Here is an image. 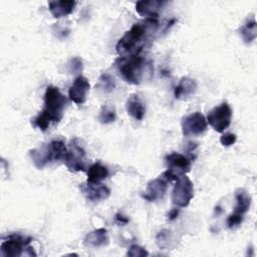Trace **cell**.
Wrapping results in <instances>:
<instances>
[{
    "mask_svg": "<svg viewBox=\"0 0 257 257\" xmlns=\"http://www.w3.org/2000/svg\"><path fill=\"white\" fill-rule=\"evenodd\" d=\"M159 22L154 18H147L135 23L117 41L115 49L120 57L138 56L151 45L158 31Z\"/></svg>",
    "mask_w": 257,
    "mask_h": 257,
    "instance_id": "cell-1",
    "label": "cell"
},
{
    "mask_svg": "<svg viewBox=\"0 0 257 257\" xmlns=\"http://www.w3.org/2000/svg\"><path fill=\"white\" fill-rule=\"evenodd\" d=\"M66 103L67 99L58 87L53 85L47 86L44 93V106L42 111L33 119L34 126L45 132L51 121H60L63 117Z\"/></svg>",
    "mask_w": 257,
    "mask_h": 257,
    "instance_id": "cell-2",
    "label": "cell"
},
{
    "mask_svg": "<svg viewBox=\"0 0 257 257\" xmlns=\"http://www.w3.org/2000/svg\"><path fill=\"white\" fill-rule=\"evenodd\" d=\"M67 147L60 139H54L40 148L29 151V156L37 169H43L47 164L64 159Z\"/></svg>",
    "mask_w": 257,
    "mask_h": 257,
    "instance_id": "cell-3",
    "label": "cell"
},
{
    "mask_svg": "<svg viewBox=\"0 0 257 257\" xmlns=\"http://www.w3.org/2000/svg\"><path fill=\"white\" fill-rule=\"evenodd\" d=\"M114 64L126 82L132 84H140L142 82L145 69V59L142 56L119 57Z\"/></svg>",
    "mask_w": 257,
    "mask_h": 257,
    "instance_id": "cell-4",
    "label": "cell"
},
{
    "mask_svg": "<svg viewBox=\"0 0 257 257\" xmlns=\"http://www.w3.org/2000/svg\"><path fill=\"white\" fill-rule=\"evenodd\" d=\"M167 171L163 174L169 182L176 181L179 177L191 171V159L180 153H171L165 157Z\"/></svg>",
    "mask_w": 257,
    "mask_h": 257,
    "instance_id": "cell-5",
    "label": "cell"
},
{
    "mask_svg": "<svg viewBox=\"0 0 257 257\" xmlns=\"http://www.w3.org/2000/svg\"><path fill=\"white\" fill-rule=\"evenodd\" d=\"M31 237L24 236L18 233H13L7 236L0 245V255L2 257H19L24 254V251L31 249L29 246Z\"/></svg>",
    "mask_w": 257,
    "mask_h": 257,
    "instance_id": "cell-6",
    "label": "cell"
},
{
    "mask_svg": "<svg viewBox=\"0 0 257 257\" xmlns=\"http://www.w3.org/2000/svg\"><path fill=\"white\" fill-rule=\"evenodd\" d=\"M63 161L69 171L79 172L86 170V154L77 139H72L68 144Z\"/></svg>",
    "mask_w": 257,
    "mask_h": 257,
    "instance_id": "cell-7",
    "label": "cell"
},
{
    "mask_svg": "<svg viewBox=\"0 0 257 257\" xmlns=\"http://www.w3.org/2000/svg\"><path fill=\"white\" fill-rule=\"evenodd\" d=\"M193 197L194 185L192 181L186 175L179 177L172 192V203L179 208H185L190 204Z\"/></svg>",
    "mask_w": 257,
    "mask_h": 257,
    "instance_id": "cell-8",
    "label": "cell"
},
{
    "mask_svg": "<svg viewBox=\"0 0 257 257\" xmlns=\"http://www.w3.org/2000/svg\"><path fill=\"white\" fill-rule=\"evenodd\" d=\"M206 119L216 132L223 133L231 123L232 108L227 102H222L208 112Z\"/></svg>",
    "mask_w": 257,
    "mask_h": 257,
    "instance_id": "cell-9",
    "label": "cell"
},
{
    "mask_svg": "<svg viewBox=\"0 0 257 257\" xmlns=\"http://www.w3.org/2000/svg\"><path fill=\"white\" fill-rule=\"evenodd\" d=\"M207 119L199 111L185 115L181 120V127L184 137H195L202 135L207 130Z\"/></svg>",
    "mask_w": 257,
    "mask_h": 257,
    "instance_id": "cell-10",
    "label": "cell"
},
{
    "mask_svg": "<svg viewBox=\"0 0 257 257\" xmlns=\"http://www.w3.org/2000/svg\"><path fill=\"white\" fill-rule=\"evenodd\" d=\"M169 180L162 174L158 178L150 181L145 192L142 194V198L148 202H156L162 200L167 192Z\"/></svg>",
    "mask_w": 257,
    "mask_h": 257,
    "instance_id": "cell-11",
    "label": "cell"
},
{
    "mask_svg": "<svg viewBox=\"0 0 257 257\" xmlns=\"http://www.w3.org/2000/svg\"><path fill=\"white\" fill-rule=\"evenodd\" d=\"M90 88V83L86 77L78 75L73 80L68 89V97L76 104H82L86 101L87 93Z\"/></svg>",
    "mask_w": 257,
    "mask_h": 257,
    "instance_id": "cell-12",
    "label": "cell"
},
{
    "mask_svg": "<svg viewBox=\"0 0 257 257\" xmlns=\"http://www.w3.org/2000/svg\"><path fill=\"white\" fill-rule=\"evenodd\" d=\"M80 191L84 197L89 201H101L105 200L110 195V190L102 183H89L85 182L79 186Z\"/></svg>",
    "mask_w": 257,
    "mask_h": 257,
    "instance_id": "cell-13",
    "label": "cell"
},
{
    "mask_svg": "<svg viewBox=\"0 0 257 257\" xmlns=\"http://www.w3.org/2000/svg\"><path fill=\"white\" fill-rule=\"evenodd\" d=\"M165 2L160 0H142L136 3V11L147 18L157 19Z\"/></svg>",
    "mask_w": 257,
    "mask_h": 257,
    "instance_id": "cell-14",
    "label": "cell"
},
{
    "mask_svg": "<svg viewBox=\"0 0 257 257\" xmlns=\"http://www.w3.org/2000/svg\"><path fill=\"white\" fill-rule=\"evenodd\" d=\"M197 90V82L189 76H183L174 89V95L177 99H187Z\"/></svg>",
    "mask_w": 257,
    "mask_h": 257,
    "instance_id": "cell-15",
    "label": "cell"
},
{
    "mask_svg": "<svg viewBox=\"0 0 257 257\" xmlns=\"http://www.w3.org/2000/svg\"><path fill=\"white\" fill-rule=\"evenodd\" d=\"M76 2L73 0L50 1L48 9L54 18H61L69 15L75 8Z\"/></svg>",
    "mask_w": 257,
    "mask_h": 257,
    "instance_id": "cell-16",
    "label": "cell"
},
{
    "mask_svg": "<svg viewBox=\"0 0 257 257\" xmlns=\"http://www.w3.org/2000/svg\"><path fill=\"white\" fill-rule=\"evenodd\" d=\"M108 241L109 239H108L107 230L104 228H98L89 232L85 236L83 243L85 246L97 248V247L106 246L108 244Z\"/></svg>",
    "mask_w": 257,
    "mask_h": 257,
    "instance_id": "cell-17",
    "label": "cell"
},
{
    "mask_svg": "<svg viewBox=\"0 0 257 257\" xmlns=\"http://www.w3.org/2000/svg\"><path fill=\"white\" fill-rule=\"evenodd\" d=\"M125 109L127 113L136 120H142L146 113V107L139 95L137 94H132L126 99Z\"/></svg>",
    "mask_w": 257,
    "mask_h": 257,
    "instance_id": "cell-18",
    "label": "cell"
},
{
    "mask_svg": "<svg viewBox=\"0 0 257 257\" xmlns=\"http://www.w3.org/2000/svg\"><path fill=\"white\" fill-rule=\"evenodd\" d=\"M235 200H236V204L234 207L235 213L244 215L249 211L251 206V196L244 189H238L235 192Z\"/></svg>",
    "mask_w": 257,
    "mask_h": 257,
    "instance_id": "cell-19",
    "label": "cell"
},
{
    "mask_svg": "<svg viewBox=\"0 0 257 257\" xmlns=\"http://www.w3.org/2000/svg\"><path fill=\"white\" fill-rule=\"evenodd\" d=\"M108 176V170L105 166L101 165L99 162L92 164L87 169V180L89 183H101L102 180L106 179Z\"/></svg>",
    "mask_w": 257,
    "mask_h": 257,
    "instance_id": "cell-20",
    "label": "cell"
},
{
    "mask_svg": "<svg viewBox=\"0 0 257 257\" xmlns=\"http://www.w3.org/2000/svg\"><path fill=\"white\" fill-rule=\"evenodd\" d=\"M239 31L245 43H252L257 36V24L255 18H248L247 21L241 26Z\"/></svg>",
    "mask_w": 257,
    "mask_h": 257,
    "instance_id": "cell-21",
    "label": "cell"
},
{
    "mask_svg": "<svg viewBox=\"0 0 257 257\" xmlns=\"http://www.w3.org/2000/svg\"><path fill=\"white\" fill-rule=\"evenodd\" d=\"M98 120L101 123L107 124V123H111L115 120V109L113 106L105 104L101 107L100 111H99V115H98Z\"/></svg>",
    "mask_w": 257,
    "mask_h": 257,
    "instance_id": "cell-22",
    "label": "cell"
},
{
    "mask_svg": "<svg viewBox=\"0 0 257 257\" xmlns=\"http://www.w3.org/2000/svg\"><path fill=\"white\" fill-rule=\"evenodd\" d=\"M103 91L105 92H110L113 90L115 86V81L111 75L108 73H102L98 79V84H97Z\"/></svg>",
    "mask_w": 257,
    "mask_h": 257,
    "instance_id": "cell-23",
    "label": "cell"
},
{
    "mask_svg": "<svg viewBox=\"0 0 257 257\" xmlns=\"http://www.w3.org/2000/svg\"><path fill=\"white\" fill-rule=\"evenodd\" d=\"M126 255L127 256H131V257H145V256H148L149 255V252L143 248L142 246H139V245H132L127 252H126Z\"/></svg>",
    "mask_w": 257,
    "mask_h": 257,
    "instance_id": "cell-24",
    "label": "cell"
},
{
    "mask_svg": "<svg viewBox=\"0 0 257 257\" xmlns=\"http://www.w3.org/2000/svg\"><path fill=\"white\" fill-rule=\"evenodd\" d=\"M243 219H244L243 215L233 212V213L230 214V215L228 216V218H227V226H228L230 229L236 228V227H238V226L243 222Z\"/></svg>",
    "mask_w": 257,
    "mask_h": 257,
    "instance_id": "cell-25",
    "label": "cell"
},
{
    "mask_svg": "<svg viewBox=\"0 0 257 257\" xmlns=\"http://www.w3.org/2000/svg\"><path fill=\"white\" fill-rule=\"evenodd\" d=\"M68 70L71 73H78L82 70V61L79 57H73L68 62Z\"/></svg>",
    "mask_w": 257,
    "mask_h": 257,
    "instance_id": "cell-26",
    "label": "cell"
},
{
    "mask_svg": "<svg viewBox=\"0 0 257 257\" xmlns=\"http://www.w3.org/2000/svg\"><path fill=\"white\" fill-rule=\"evenodd\" d=\"M237 141V136L235 134L232 133H227L221 136L220 138V143L224 146V147H230L232 145H234Z\"/></svg>",
    "mask_w": 257,
    "mask_h": 257,
    "instance_id": "cell-27",
    "label": "cell"
},
{
    "mask_svg": "<svg viewBox=\"0 0 257 257\" xmlns=\"http://www.w3.org/2000/svg\"><path fill=\"white\" fill-rule=\"evenodd\" d=\"M115 221H116L118 224H120V225H124V224H126V223L128 222V219H127L126 217L120 215V214H116V215H115Z\"/></svg>",
    "mask_w": 257,
    "mask_h": 257,
    "instance_id": "cell-28",
    "label": "cell"
},
{
    "mask_svg": "<svg viewBox=\"0 0 257 257\" xmlns=\"http://www.w3.org/2000/svg\"><path fill=\"white\" fill-rule=\"evenodd\" d=\"M178 214H179V209L175 208V209L171 210V212L169 213V219H170V220L176 219V218L178 217Z\"/></svg>",
    "mask_w": 257,
    "mask_h": 257,
    "instance_id": "cell-29",
    "label": "cell"
}]
</instances>
